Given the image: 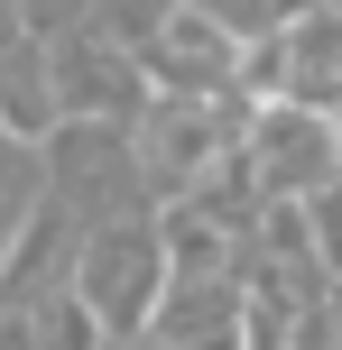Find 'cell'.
I'll return each mask as SVG.
<instances>
[{"label":"cell","instance_id":"cell-2","mask_svg":"<svg viewBox=\"0 0 342 350\" xmlns=\"http://www.w3.org/2000/svg\"><path fill=\"white\" fill-rule=\"evenodd\" d=\"M259 157H269V175L278 185H315V175L333 166V129L315 120V111H269V129H259Z\"/></svg>","mask_w":342,"mask_h":350},{"label":"cell","instance_id":"cell-3","mask_svg":"<svg viewBox=\"0 0 342 350\" xmlns=\"http://www.w3.org/2000/svg\"><path fill=\"white\" fill-rule=\"evenodd\" d=\"M167 74L176 83H222L232 74V28L213 10H176L167 18Z\"/></svg>","mask_w":342,"mask_h":350},{"label":"cell","instance_id":"cell-1","mask_svg":"<svg viewBox=\"0 0 342 350\" xmlns=\"http://www.w3.org/2000/svg\"><path fill=\"white\" fill-rule=\"evenodd\" d=\"M148 286H158V240H148V230H111V240L93 249L84 295L102 304L111 323H130V314H148Z\"/></svg>","mask_w":342,"mask_h":350}]
</instances>
